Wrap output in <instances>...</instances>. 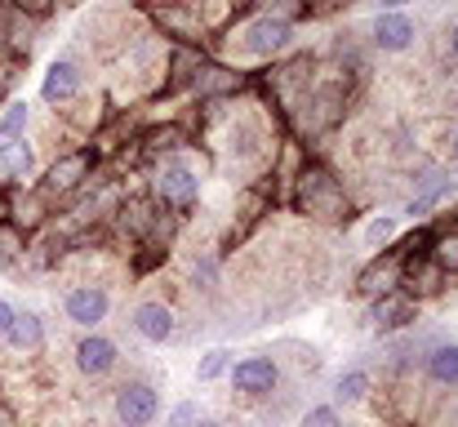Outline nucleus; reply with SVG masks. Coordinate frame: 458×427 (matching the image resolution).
<instances>
[{
	"label": "nucleus",
	"instance_id": "f257e3e1",
	"mask_svg": "<svg viewBox=\"0 0 458 427\" xmlns=\"http://www.w3.org/2000/svg\"><path fill=\"white\" fill-rule=\"evenodd\" d=\"M299 205H303L311 218H329V223L347 218V196H343L338 178L325 174V169H303V178H299Z\"/></svg>",
	"mask_w": 458,
	"mask_h": 427
},
{
	"label": "nucleus",
	"instance_id": "f03ea898",
	"mask_svg": "<svg viewBox=\"0 0 458 427\" xmlns=\"http://www.w3.org/2000/svg\"><path fill=\"white\" fill-rule=\"evenodd\" d=\"M160 414V397L152 383H125L116 392V419L125 427H152Z\"/></svg>",
	"mask_w": 458,
	"mask_h": 427
},
{
	"label": "nucleus",
	"instance_id": "7ed1b4c3",
	"mask_svg": "<svg viewBox=\"0 0 458 427\" xmlns=\"http://www.w3.org/2000/svg\"><path fill=\"white\" fill-rule=\"evenodd\" d=\"M290 40H294V22H281V18H267V13H259L245 27V49L254 58H272V54L290 49Z\"/></svg>",
	"mask_w": 458,
	"mask_h": 427
},
{
	"label": "nucleus",
	"instance_id": "20e7f679",
	"mask_svg": "<svg viewBox=\"0 0 458 427\" xmlns=\"http://www.w3.org/2000/svg\"><path fill=\"white\" fill-rule=\"evenodd\" d=\"M276 383H281V370L267 356H245L232 365V388L245 397H267V392H276Z\"/></svg>",
	"mask_w": 458,
	"mask_h": 427
},
{
	"label": "nucleus",
	"instance_id": "39448f33",
	"mask_svg": "<svg viewBox=\"0 0 458 427\" xmlns=\"http://www.w3.org/2000/svg\"><path fill=\"white\" fill-rule=\"evenodd\" d=\"M196 192H200V178L191 169H182V165H160L156 169V196H160V205L191 209Z\"/></svg>",
	"mask_w": 458,
	"mask_h": 427
},
{
	"label": "nucleus",
	"instance_id": "423d86ee",
	"mask_svg": "<svg viewBox=\"0 0 458 427\" xmlns=\"http://www.w3.org/2000/svg\"><path fill=\"white\" fill-rule=\"evenodd\" d=\"M107 307H112V298H107V289H98V285H76V289L63 298L67 320H76V325H85V329L103 325V320H107Z\"/></svg>",
	"mask_w": 458,
	"mask_h": 427
},
{
	"label": "nucleus",
	"instance_id": "0eeeda50",
	"mask_svg": "<svg viewBox=\"0 0 458 427\" xmlns=\"http://www.w3.org/2000/svg\"><path fill=\"white\" fill-rule=\"evenodd\" d=\"M401 268H405V259H401V250H387V254H378L365 272H360V281L356 289L365 294V298H383V294H392V289H401Z\"/></svg>",
	"mask_w": 458,
	"mask_h": 427
},
{
	"label": "nucleus",
	"instance_id": "6e6552de",
	"mask_svg": "<svg viewBox=\"0 0 458 427\" xmlns=\"http://www.w3.org/2000/svg\"><path fill=\"white\" fill-rule=\"evenodd\" d=\"M156 22L165 27V36H178L182 45H196V40H205V22H200V13L191 9V4H152L148 9Z\"/></svg>",
	"mask_w": 458,
	"mask_h": 427
},
{
	"label": "nucleus",
	"instance_id": "1a4fd4ad",
	"mask_svg": "<svg viewBox=\"0 0 458 427\" xmlns=\"http://www.w3.org/2000/svg\"><path fill=\"white\" fill-rule=\"evenodd\" d=\"M89 169H94V151H89V147L67 151L63 160L49 165V174H45V192H72V187H81V183L89 178Z\"/></svg>",
	"mask_w": 458,
	"mask_h": 427
},
{
	"label": "nucleus",
	"instance_id": "9d476101",
	"mask_svg": "<svg viewBox=\"0 0 458 427\" xmlns=\"http://www.w3.org/2000/svg\"><path fill=\"white\" fill-rule=\"evenodd\" d=\"M419 316V303L410 298V294H401V289H392V294H383V298H374V312H369V325L374 329H405L410 320Z\"/></svg>",
	"mask_w": 458,
	"mask_h": 427
},
{
	"label": "nucleus",
	"instance_id": "9b49d317",
	"mask_svg": "<svg viewBox=\"0 0 458 427\" xmlns=\"http://www.w3.org/2000/svg\"><path fill=\"white\" fill-rule=\"evenodd\" d=\"M369 36H374V45H378V49L401 54V49H410V45H414V18H410V13H378Z\"/></svg>",
	"mask_w": 458,
	"mask_h": 427
},
{
	"label": "nucleus",
	"instance_id": "f8f14e48",
	"mask_svg": "<svg viewBox=\"0 0 458 427\" xmlns=\"http://www.w3.org/2000/svg\"><path fill=\"white\" fill-rule=\"evenodd\" d=\"M76 94H81V67H76L72 58L54 63V67L45 72V81H40V98H45V103H67V98H76Z\"/></svg>",
	"mask_w": 458,
	"mask_h": 427
},
{
	"label": "nucleus",
	"instance_id": "ddd939ff",
	"mask_svg": "<svg viewBox=\"0 0 458 427\" xmlns=\"http://www.w3.org/2000/svg\"><path fill=\"white\" fill-rule=\"evenodd\" d=\"M116 356H121V352H116V343H112V338H103V334H89V338H81V343H76V365H81L85 374H94V379H98V374H107V370L116 365Z\"/></svg>",
	"mask_w": 458,
	"mask_h": 427
},
{
	"label": "nucleus",
	"instance_id": "4468645a",
	"mask_svg": "<svg viewBox=\"0 0 458 427\" xmlns=\"http://www.w3.org/2000/svg\"><path fill=\"white\" fill-rule=\"evenodd\" d=\"M134 329L148 338V343H169L174 338V312L165 303H139L134 307Z\"/></svg>",
	"mask_w": 458,
	"mask_h": 427
},
{
	"label": "nucleus",
	"instance_id": "2eb2a0df",
	"mask_svg": "<svg viewBox=\"0 0 458 427\" xmlns=\"http://www.w3.org/2000/svg\"><path fill=\"white\" fill-rule=\"evenodd\" d=\"M31 165H36V151H31L27 139L0 142V174H4V178H27Z\"/></svg>",
	"mask_w": 458,
	"mask_h": 427
},
{
	"label": "nucleus",
	"instance_id": "dca6fc26",
	"mask_svg": "<svg viewBox=\"0 0 458 427\" xmlns=\"http://www.w3.org/2000/svg\"><path fill=\"white\" fill-rule=\"evenodd\" d=\"M9 343H13L18 352H40V347H45V325H40V316H36V312L13 316V325H9Z\"/></svg>",
	"mask_w": 458,
	"mask_h": 427
},
{
	"label": "nucleus",
	"instance_id": "f3484780",
	"mask_svg": "<svg viewBox=\"0 0 458 427\" xmlns=\"http://www.w3.org/2000/svg\"><path fill=\"white\" fill-rule=\"evenodd\" d=\"M428 379L441 388H458V343H441L428 356Z\"/></svg>",
	"mask_w": 458,
	"mask_h": 427
},
{
	"label": "nucleus",
	"instance_id": "a211bd4d",
	"mask_svg": "<svg viewBox=\"0 0 458 427\" xmlns=\"http://www.w3.org/2000/svg\"><path fill=\"white\" fill-rule=\"evenodd\" d=\"M428 259L450 277V272H458V227H450V232H432V241H428Z\"/></svg>",
	"mask_w": 458,
	"mask_h": 427
},
{
	"label": "nucleus",
	"instance_id": "6ab92c4d",
	"mask_svg": "<svg viewBox=\"0 0 458 427\" xmlns=\"http://www.w3.org/2000/svg\"><path fill=\"white\" fill-rule=\"evenodd\" d=\"M334 392H338V401H343V406L365 401V392H369V374H365V370H347V374L338 379V388H334Z\"/></svg>",
	"mask_w": 458,
	"mask_h": 427
},
{
	"label": "nucleus",
	"instance_id": "aec40b11",
	"mask_svg": "<svg viewBox=\"0 0 458 427\" xmlns=\"http://www.w3.org/2000/svg\"><path fill=\"white\" fill-rule=\"evenodd\" d=\"M227 365H232V352L214 347V352H205V361L196 365V379H200V383H214L218 374H227Z\"/></svg>",
	"mask_w": 458,
	"mask_h": 427
},
{
	"label": "nucleus",
	"instance_id": "412c9836",
	"mask_svg": "<svg viewBox=\"0 0 458 427\" xmlns=\"http://www.w3.org/2000/svg\"><path fill=\"white\" fill-rule=\"evenodd\" d=\"M22 130H27V103H13V107L4 112V121H0V142L22 139Z\"/></svg>",
	"mask_w": 458,
	"mask_h": 427
},
{
	"label": "nucleus",
	"instance_id": "4be33fe9",
	"mask_svg": "<svg viewBox=\"0 0 458 427\" xmlns=\"http://www.w3.org/2000/svg\"><path fill=\"white\" fill-rule=\"evenodd\" d=\"M196 423H200V410H196L191 401L174 406V410H169V419H165V427H196Z\"/></svg>",
	"mask_w": 458,
	"mask_h": 427
},
{
	"label": "nucleus",
	"instance_id": "5701e85b",
	"mask_svg": "<svg viewBox=\"0 0 458 427\" xmlns=\"http://www.w3.org/2000/svg\"><path fill=\"white\" fill-rule=\"evenodd\" d=\"M303 427H338V410L334 406H316V410H307Z\"/></svg>",
	"mask_w": 458,
	"mask_h": 427
},
{
	"label": "nucleus",
	"instance_id": "b1692460",
	"mask_svg": "<svg viewBox=\"0 0 458 427\" xmlns=\"http://www.w3.org/2000/svg\"><path fill=\"white\" fill-rule=\"evenodd\" d=\"M18 13H31V18H45L49 9H54V0H9Z\"/></svg>",
	"mask_w": 458,
	"mask_h": 427
},
{
	"label": "nucleus",
	"instance_id": "393cba45",
	"mask_svg": "<svg viewBox=\"0 0 458 427\" xmlns=\"http://www.w3.org/2000/svg\"><path fill=\"white\" fill-rule=\"evenodd\" d=\"M18 245H22V241H18V232H13V227H4V232H0V263H9V259L18 254Z\"/></svg>",
	"mask_w": 458,
	"mask_h": 427
},
{
	"label": "nucleus",
	"instance_id": "a878e982",
	"mask_svg": "<svg viewBox=\"0 0 458 427\" xmlns=\"http://www.w3.org/2000/svg\"><path fill=\"white\" fill-rule=\"evenodd\" d=\"M13 316H18V312H13V307L0 298V338H9V325H13Z\"/></svg>",
	"mask_w": 458,
	"mask_h": 427
},
{
	"label": "nucleus",
	"instance_id": "bb28decb",
	"mask_svg": "<svg viewBox=\"0 0 458 427\" xmlns=\"http://www.w3.org/2000/svg\"><path fill=\"white\" fill-rule=\"evenodd\" d=\"M338 4H347V0H311L307 13H329V9H338Z\"/></svg>",
	"mask_w": 458,
	"mask_h": 427
},
{
	"label": "nucleus",
	"instance_id": "cd10ccee",
	"mask_svg": "<svg viewBox=\"0 0 458 427\" xmlns=\"http://www.w3.org/2000/svg\"><path fill=\"white\" fill-rule=\"evenodd\" d=\"M378 4H383V13H401L410 0H378Z\"/></svg>",
	"mask_w": 458,
	"mask_h": 427
},
{
	"label": "nucleus",
	"instance_id": "c85d7f7f",
	"mask_svg": "<svg viewBox=\"0 0 458 427\" xmlns=\"http://www.w3.org/2000/svg\"><path fill=\"white\" fill-rule=\"evenodd\" d=\"M387 232H392V223H387V218H383V223H374V227H369V236H374V241H378V236H387Z\"/></svg>",
	"mask_w": 458,
	"mask_h": 427
},
{
	"label": "nucleus",
	"instance_id": "c756f323",
	"mask_svg": "<svg viewBox=\"0 0 458 427\" xmlns=\"http://www.w3.org/2000/svg\"><path fill=\"white\" fill-rule=\"evenodd\" d=\"M450 54H454V63H458V22L450 27Z\"/></svg>",
	"mask_w": 458,
	"mask_h": 427
},
{
	"label": "nucleus",
	"instance_id": "7c9ffc66",
	"mask_svg": "<svg viewBox=\"0 0 458 427\" xmlns=\"http://www.w3.org/2000/svg\"><path fill=\"white\" fill-rule=\"evenodd\" d=\"M0 427H13V414H9L4 406H0Z\"/></svg>",
	"mask_w": 458,
	"mask_h": 427
},
{
	"label": "nucleus",
	"instance_id": "2f4dec72",
	"mask_svg": "<svg viewBox=\"0 0 458 427\" xmlns=\"http://www.w3.org/2000/svg\"><path fill=\"white\" fill-rule=\"evenodd\" d=\"M9 76H13V72H9V67H0V94H4V85H9Z\"/></svg>",
	"mask_w": 458,
	"mask_h": 427
},
{
	"label": "nucleus",
	"instance_id": "473e14b6",
	"mask_svg": "<svg viewBox=\"0 0 458 427\" xmlns=\"http://www.w3.org/2000/svg\"><path fill=\"white\" fill-rule=\"evenodd\" d=\"M196 427H218V423H205V419H200V423H196Z\"/></svg>",
	"mask_w": 458,
	"mask_h": 427
},
{
	"label": "nucleus",
	"instance_id": "72a5a7b5",
	"mask_svg": "<svg viewBox=\"0 0 458 427\" xmlns=\"http://www.w3.org/2000/svg\"><path fill=\"white\" fill-rule=\"evenodd\" d=\"M454 156H458V130H454Z\"/></svg>",
	"mask_w": 458,
	"mask_h": 427
}]
</instances>
